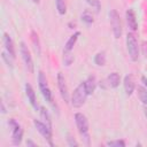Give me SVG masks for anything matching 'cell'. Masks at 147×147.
<instances>
[{
  "mask_svg": "<svg viewBox=\"0 0 147 147\" xmlns=\"http://www.w3.org/2000/svg\"><path fill=\"white\" fill-rule=\"evenodd\" d=\"M138 96L144 105H147V88L145 86H138Z\"/></svg>",
  "mask_w": 147,
  "mask_h": 147,
  "instance_id": "cell-19",
  "label": "cell"
},
{
  "mask_svg": "<svg viewBox=\"0 0 147 147\" xmlns=\"http://www.w3.org/2000/svg\"><path fill=\"white\" fill-rule=\"evenodd\" d=\"M126 48L129 56L132 61H138L139 59V47H138V41L136 39V36L132 32H129L126 34Z\"/></svg>",
  "mask_w": 147,
  "mask_h": 147,
  "instance_id": "cell-3",
  "label": "cell"
},
{
  "mask_svg": "<svg viewBox=\"0 0 147 147\" xmlns=\"http://www.w3.org/2000/svg\"><path fill=\"white\" fill-rule=\"evenodd\" d=\"M67 141H68V145L69 146H71V147H77L78 146V144H77V141L70 136V134H68V138H67Z\"/></svg>",
  "mask_w": 147,
  "mask_h": 147,
  "instance_id": "cell-27",
  "label": "cell"
},
{
  "mask_svg": "<svg viewBox=\"0 0 147 147\" xmlns=\"http://www.w3.org/2000/svg\"><path fill=\"white\" fill-rule=\"evenodd\" d=\"M142 53H144L145 57L147 59V42H146V41L142 42Z\"/></svg>",
  "mask_w": 147,
  "mask_h": 147,
  "instance_id": "cell-28",
  "label": "cell"
},
{
  "mask_svg": "<svg viewBox=\"0 0 147 147\" xmlns=\"http://www.w3.org/2000/svg\"><path fill=\"white\" fill-rule=\"evenodd\" d=\"M141 82L144 83V86L147 88V78H146L145 76H142V77H141Z\"/></svg>",
  "mask_w": 147,
  "mask_h": 147,
  "instance_id": "cell-30",
  "label": "cell"
},
{
  "mask_svg": "<svg viewBox=\"0 0 147 147\" xmlns=\"http://www.w3.org/2000/svg\"><path fill=\"white\" fill-rule=\"evenodd\" d=\"M94 63L96 65H100V67H102V65L106 64V54H105V52H99V53L95 54V56H94Z\"/></svg>",
  "mask_w": 147,
  "mask_h": 147,
  "instance_id": "cell-18",
  "label": "cell"
},
{
  "mask_svg": "<svg viewBox=\"0 0 147 147\" xmlns=\"http://www.w3.org/2000/svg\"><path fill=\"white\" fill-rule=\"evenodd\" d=\"M74 61V56L71 55V53H63V63L65 65H70Z\"/></svg>",
  "mask_w": 147,
  "mask_h": 147,
  "instance_id": "cell-23",
  "label": "cell"
},
{
  "mask_svg": "<svg viewBox=\"0 0 147 147\" xmlns=\"http://www.w3.org/2000/svg\"><path fill=\"white\" fill-rule=\"evenodd\" d=\"M25 94H26V96H28V100H29L30 105H31L36 110L39 109V106L37 105V100H36V93H34L32 86H31L29 83L25 84Z\"/></svg>",
  "mask_w": 147,
  "mask_h": 147,
  "instance_id": "cell-12",
  "label": "cell"
},
{
  "mask_svg": "<svg viewBox=\"0 0 147 147\" xmlns=\"http://www.w3.org/2000/svg\"><path fill=\"white\" fill-rule=\"evenodd\" d=\"M31 42L33 45V49L37 53V55H40L41 53V48H40V41H39V37L37 34L36 31H31Z\"/></svg>",
  "mask_w": 147,
  "mask_h": 147,
  "instance_id": "cell-17",
  "label": "cell"
},
{
  "mask_svg": "<svg viewBox=\"0 0 147 147\" xmlns=\"http://www.w3.org/2000/svg\"><path fill=\"white\" fill-rule=\"evenodd\" d=\"M80 36V32H75L72 36H70V38L67 40V42H65V45H64V49H63V53H71V51H72V48H74V46H75V44H76V41L78 40V37Z\"/></svg>",
  "mask_w": 147,
  "mask_h": 147,
  "instance_id": "cell-15",
  "label": "cell"
},
{
  "mask_svg": "<svg viewBox=\"0 0 147 147\" xmlns=\"http://www.w3.org/2000/svg\"><path fill=\"white\" fill-rule=\"evenodd\" d=\"M109 20H110V25L113 29L114 37L118 39L122 36V22H121V17L115 9H111L109 11Z\"/></svg>",
  "mask_w": 147,
  "mask_h": 147,
  "instance_id": "cell-5",
  "label": "cell"
},
{
  "mask_svg": "<svg viewBox=\"0 0 147 147\" xmlns=\"http://www.w3.org/2000/svg\"><path fill=\"white\" fill-rule=\"evenodd\" d=\"M1 113H2V114H5V113H6V108H5L3 102H1Z\"/></svg>",
  "mask_w": 147,
  "mask_h": 147,
  "instance_id": "cell-31",
  "label": "cell"
},
{
  "mask_svg": "<svg viewBox=\"0 0 147 147\" xmlns=\"http://www.w3.org/2000/svg\"><path fill=\"white\" fill-rule=\"evenodd\" d=\"M26 146H32V147H36V146H37V144H36V142H33L32 140H28V141H26Z\"/></svg>",
  "mask_w": 147,
  "mask_h": 147,
  "instance_id": "cell-29",
  "label": "cell"
},
{
  "mask_svg": "<svg viewBox=\"0 0 147 147\" xmlns=\"http://www.w3.org/2000/svg\"><path fill=\"white\" fill-rule=\"evenodd\" d=\"M107 146H111V147H124L125 146V142L123 140H114V141L107 142Z\"/></svg>",
  "mask_w": 147,
  "mask_h": 147,
  "instance_id": "cell-24",
  "label": "cell"
},
{
  "mask_svg": "<svg viewBox=\"0 0 147 147\" xmlns=\"http://www.w3.org/2000/svg\"><path fill=\"white\" fill-rule=\"evenodd\" d=\"M38 85H39V90L44 96V99L52 103L53 102V94L51 92V88L48 86V83H47V78L45 76V74L42 71H39L38 72Z\"/></svg>",
  "mask_w": 147,
  "mask_h": 147,
  "instance_id": "cell-4",
  "label": "cell"
},
{
  "mask_svg": "<svg viewBox=\"0 0 147 147\" xmlns=\"http://www.w3.org/2000/svg\"><path fill=\"white\" fill-rule=\"evenodd\" d=\"M144 114H145V116L147 118V105H144Z\"/></svg>",
  "mask_w": 147,
  "mask_h": 147,
  "instance_id": "cell-32",
  "label": "cell"
},
{
  "mask_svg": "<svg viewBox=\"0 0 147 147\" xmlns=\"http://www.w3.org/2000/svg\"><path fill=\"white\" fill-rule=\"evenodd\" d=\"M8 124L11 127V142H13V145L20 146L22 142V138H23V129L14 118L9 119Z\"/></svg>",
  "mask_w": 147,
  "mask_h": 147,
  "instance_id": "cell-6",
  "label": "cell"
},
{
  "mask_svg": "<svg viewBox=\"0 0 147 147\" xmlns=\"http://www.w3.org/2000/svg\"><path fill=\"white\" fill-rule=\"evenodd\" d=\"M32 1H33V2H38L39 0H32Z\"/></svg>",
  "mask_w": 147,
  "mask_h": 147,
  "instance_id": "cell-33",
  "label": "cell"
},
{
  "mask_svg": "<svg viewBox=\"0 0 147 147\" xmlns=\"http://www.w3.org/2000/svg\"><path fill=\"white\" fill-rule=\"evenodd\" d=\"M82 20H83L86 24H91V23H93V17H92V15L88 14L87 11H85V13L82 15Z\"/></svg>",
  "mask_w": 147,
  "mask_h": 147,
  "instance_id": "cell-25",
  "label": "cell"
},
{
  "mask_svg": "<svg viewBox=\"0 0 147 147\" xmlns=\"http://www.w3.org/2000/svg\"><path fill=\"white\" fill-rule=\"evenodd\" d=\"M2 41H3V46L6 48V52L11 56V57H15V47H14V42L10 38V36L8 33H3V37H2Z\"/></svg>",
  "mask_w": 147,
  "mask_h": 147,
  "instance_id": "cell-11",
  "label": "cell"
},
{
  "mask_svg": "<svg viewBox=\"0 0 147 147\" xmlns=\"http://www.w3.org/2000/svg\"><path fill=\"white\" fill-rule=\"evenodd\" d=\"M85 84V87H86V91H87V94H92L95 90V86H96V79L94 76H88L87 79L84 82Z\"/></svg>",
  "mask_w": 147,
  "mask_h": 147,
  "instance_id": "cell-16",
  "label": "cell"
},
{
  "mask_svg": "<svg viewBox=\"0 0 147 147\" xmlns=\"http://www.w3.org/2000/svg\"><path fill=\"white\" fill-rule=\"evenodd\" d=\"M87 95H88V94H87L85 84H84V82H83V83H80V84L75 88L74 93L71 94V100H70V101H71L72 107H75V108L82 107V106L85 103Z\"/></svg>",
  "mask_w": 147,
  "mask_h": 147,
  "instance_id": "cell-2",
  "label": "cell"
},
{
  "mask_svg": "<svg viewBox=\"0 0 147 147\" xmlns=\"http://www.w3.org/2000/svg\"><path fill=\"white\" fill-rule=\"evenodd\" d=\"M20 52H21V55H22V60L25 64V68L28 69L29 72H33V61H32V57H31V54H30V51L28 48V46L22 41L20 44Z\"/></svg>",
  "mask_w": 147,
  "mask_h": 147,
  "instance_id": "cell-8",
  "label": "cell"
},
{
  "mask_svg": "<svg viewBox=\"0 0 147 147\" xmlns=\"http://www.w3.org/2000/svg\"><path fill=\"white\" fill-rule=\"evenodd\" d=\"M125 18H126V24L131 31H137L138 30V22L136 18V14L132 9H127L125 13Z\"/></svg>",
  "mask_w": 147,
  "mask_h": 147,
  "instance_id": "cell-10",
  "label": "cell"
},
{
  "mask_svg": "<svg viewBox=\"0 0 147 147\" xmlns=\"http://www.w3.org/2000/svg\"><path fill=\"white\" fill-rule=\"evenodd\" d=\"M75 122L78 129V132L83 137L82 139L85 141L86 145H90V134H88V121L86 116L82 113H76L75 114Z\"/></svg>",
  "mask_w": 147,
  "mask_h": 147,
  "instance_id": "cell-1",
  "label": "cell"
},
{
  "mask_svg": "<svg viewBox=\"0 0 147 147\" xmlns=\"http://www.w3.org/2000/svg\"><path fill=\"white\" fill-rule=\"evenodd\" d=\"M33 124L37 129V131L48 141V144L51 146H53V142H52V127L49 125H47L46 123H42L38 119H33Z\"/></svg>",
  "mask_w": 147,
  "mask_h": 147,
  "instance_id": "cell-7",
  "label": "cell"
},
{
  "mask_svg": "<svg viewBox=\"0 0 147 147\" xmlns=\"http://www.w3.org/2000/svg\"><path fill=\"white\" fill-rule=\"evenodd\" d=\"M119 82H121V77L118 72H111L105 80V83L107 84V87H110V88H116L119 85Z\"/></svg>",
  "mask_w": 147,
  "mask_h": 147,
  "instance_id": "cell-13",
  "label": "cell"
},
{
  "mask_svg": "<svg viewBox=\"0 0 147 147\" xmlns=\"http://www.w3.org/2000/svg\"><path fill=\"white\" fill-rule=\"evenodd\" d=\"M55 5H56V9L57 13L60 15H64L67 13V5H65V0H55Z\"/></svg>",
  "mask_w": 147,
  "mask_h": 147,
  "instance_id": "cell-20",
  "label": "cell"
},
{
  "mask_svg": "<svg viewBox=\"0 0 147 147\" xmlns=\"http://www.w3.org/2000/svg\"><path fill=\"white\" fill-rule=\"evenodd\" d=\"M57 87L60 91V94L62 96V99L64 100V102H69V92H68V86L65 84V79L64 76L62 75V72L57 74Z\"/></svg>",
  "mask_w": 147,
  "mask_h": 147,
  "instance_id": "cell-9",
  "label": "cell"
},
{
  "mask_svg": "<svg viewBox=\"0 0 147 147\" xmlns=\"http://www.w3.org/2000/svg\"><path fill=\"white\" fill-rule=\"evenodd\" d=\"M86 1H87L92 7H94L96 11L100 10V1H99V0H86Z\"/></svg>",
  "mask_w": 147,
  "mask_h": 147,
  "instance_id": "cell-26",
  "label": "cell"
},
{
  "mask_svg": "<svg viewBox=\"0 0 147 147\" xmlns=\"http://www.w3.org/2000/svg\"><path fill=\"white\" fill-rule=\"evenodd\" d=\"M1 59L3 60V62H5L8 67L13 68V59H14V57H11L7 52H2V53H1Z\"/></svg>",
  "mask_w": 147,
  "mask_h": 147,
  "instance_id": "cell-22",
  "label": "cell"
},
{
  "mask_svg": "<svg viewBox=\"0 0 147 147\" xmlns=\"http://www.w3.org/2000/svg\"><path fill=\"white\" fill-rule=\"evenodd\" d=\"M124 90H125V93L126 95H131L136 88V84H134V80H133V77L131 75H126L124 77Z\"/></svg>",
  "mask_w": 147,
  "mask_h": 147,
  "instance_id": "cell-14",
  "label": "cell"
},
{
  "mask_svg": "<svg viewBox=\"0 0 147 147\" xmlns=\"http://www.w3.org/2000/svg\"><path fill=\"white\" fill-rule=\"evenodd\" d=\"M39 109H40V116L45 119V123L52 127V121H51V117H49V114H48L47 109H45L44 107H39Z\"/></svg>",
  "mask_w": 147,
  "mask_h": 147,
  "instance_id": "cell-21",
  "label": "cell"
}]
</instances>
